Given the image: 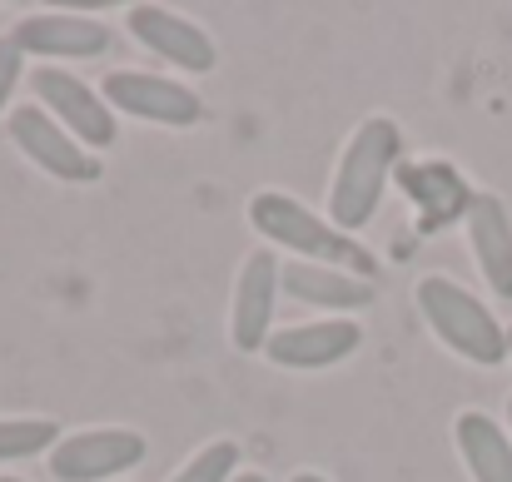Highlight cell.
<instances>
[{
  "label": "cell",
  "mask_w": 512,
  "mask_h": 482,
  "mask_svg": "<svg viewBox=\"0 0 512 482\" xmlns=\"http://www.w3.org/2000/svg\"><path fill=\"white\" fill-rule=\"evenodd\" d=\"M30 90H35L40 110H45L60 130H70L85 150H105V145H115V135H120L115 110H110V105H105L80 75L55 70V65H40V70L30 75Z\"/></svg>",
  "instance_id": "obj_4"
},
{
  "label": "cell",
  "mask_w": 512,
  "mask_h": 482,
  "mask_svg": "<svg viewBox=\"0 0 512 482\" xmlns=\"http://www.w3.org/2000/svg\"><path fill=\"white\" fill-rule=\"evenodd\" d=\"M468 244L473 259L498 299H512V219L498 194H473L468 199Z\"/></svg>",
  "instance_id": "obj_12"
},
{
  "label": "cell",
  "mask_w": 512,
  "mask_h": 482,
  "mask_svg": "<svg viewBox=\"0 0 512 482\" xmlns=\"http://www.w3.org/2000/svg\"><path fill=\"white\" fill-rule=\"evenodd\" d=\"M55 438H60V423H50V418H0V463L35 458V453L55 448Z\"/></svg>",
  "instance_id": "obj_15"
},
{
  "label": "cell",
  "mask_w": 512,
  "mask_h": 482,
  "mask_svg": "<svg viewBox=\"0 0 512 482\" xmlns=\"http://www.w3.org/2000/svg\"><path fill=\"white\" fill-rule=\"evenodd\" d=\"M105 105L135 120H150V125H170V130H189L204 120V105L194 90L160 80V75H140V70H115L105 80Z\"/></svg>",
  "instance_id": "obj_7"
},
{
  "label": "cell",
  "mask_w": 512,
  "mask_h": 482,
  "mask_svg": "<svg viewBox=\"0 0 512 482\" xmlns=\"http://www.w3.org/2000/svg\"><path fill=\"white\" fill-rule=\"evenodd\" d=\"M508 423H512V398H508Z\"/></svg>",
  "instance_id": "obj_21"
},
{
  "label": "cell",
  "mask_w": 512,
  "mask_h": 482,
  "mask_svg": "<svg viewBox=\"0 0 512 482\" xmlns=\"http://www.w3.org/2000/svg\"><path fill=\"white\" fill-rule=\"evenodd\" d=\"M508 358H512V328H508Z\"/></svg>",
  "instance_id": "obj_20"
},
{
  "label": "cell",
  "mask_w": 512,
  "mask_h": 482,
  "mask_svg": "<svg viewBox=\"0 0 512 482\" xmlns=\"http://www.w3.org/2000/svg\"><path fill=\"white\" fill-rule=\"evenodd\" d=\"M453 438H458V453H463L473 482H512V438L488 413H478V408L458 413Z\"/></svg>",
  "instance_id": "obj_14"
},
{
  "label": "cell",
  "mask_w": 512,
  "mask_h": 482,
  "mask_svg": "<svg viewBox=\"0 0 512 482\" xmlns=\"http://www.w3.org/2000/svg\"><path fill=\"white\" fill-rule=\"evenodd\" d=\"M10 140L20 145V155L30 164H40L45 174L65 179V184H95L105 174V164L95 160L70 130H60L40 105H20L10 110Z\"/></svg>",
  "instance_id": "obj_5"
},
{
  "label": "cell",
  "mask_w": 512,
  "mask_h": 482,
  "mask_svg": "<svg viewBox=\"0 0 512 482\" xmlns=\"http://www.w3.org/2000/svg\"><path fill=\"white\" fill-rule=\"evenodd\" d=\"M125 25H130V35L150 50V55H160V60H170L179 70H194V75H204V70H214V40L194 25V20H184V15H174L165 5H130V15H125Z\"/></svg>",
  "instance_id": "obj_9"
},
{
  "label": "cell",
  "mask_w": 512,
  "mask_h": 482,
  "mask_svg": "<svg viewBox=\"0 0 512 482\" xmlns=\"http://www.w3.org/2000/svg\"><path fill=\"white\" fill-rule=\"evenodd\" d=\"M294 482H329V478H319V473H299Z\"/></svg>",
  "instance_id": "obj_19"
},
{
  "label": "cell",
  "mask_w": 512,
  "mask_h": 482,
  "mask_svg": "<svg viewBox=\"0 0 512 482\" xmlns=\"http://www.w3.org/2000/svg\"><path fill=\"white\" fill-rule=\"evenodd\" d=\"M150 453V443L130 428H95V433H75L65 443L50 448V473L60 482H105L115 473L140 468Z\"/></svg>",
  "instance_id": "obj_6"
},
{
  "label": "cell",
  "mask_w": 512,
  "mask_h": 482,
  "mask_svg": "<svg viewBox=\"0 0 512 482\" xmlns=\"http://www.w3.org/2000/svg\"><path fill=\"white\" fill-rule=\"evenodd\" d=\"M279 284L294 304H309V309H368L373 304V284L339 274V269H324V264H279Z\"/></svg>",
  "instance_id": "obj_13"
},
{
  "label": "cell",
  "mask_w": 512,
  "mask_h": 482,
  "mask_svg": "<svg viewBox=\"0 0 512 482\" xmlns=\"http://www.w3.org/2000/svg\"><path fill=\"white\" fill-rule=\"evenodd\" d=\"M249 224H254L264 239L294 249L304 264L339 269V274H353V279H363V284L378 279V259H373L363 244H353L343 229L324 224L319 214H309V209H304L299 199H289V194H274V189L254 194V199H249Z\"/></svg>",
  "instance_id": "obj_1"
},
{
  "label": "cell",
  "mask_w": 512,
  "mask_h": 482,
  "mask_svg": "<svg viewBox=\"0 0 512 482\" xmlns=\"http://www.w3.org/2000/svg\"><path fill=\"white\" fill-rule=\"evenodd\" d=\"M418 309L428 328L468 363L478 368H498L508 358V328L488 314V304H478L463 284L443 279V274H428L418 279Z\"/></svg>",
  "instance_id": "obj_3"
},
{
  "label": "cell",
  "mask_w": 512,
  "mask_h": 482,
  "mask_svg": "<svg viewBox=\"0 0 512 482\" xmlns=\"http://www.w3.org/2000/svg\"><path fill=\"white\" fill-rule=\"evenodd\" d=\"M358 343H363V333H358L353 319H324V323H299V328L269 333L264 353L279 368H334Z\"/></svg>",
  "instance_id": "obj_11"
},
{
  "label": "cell",
  "mask_w": 512,
  "mask_h": 482,
  "mask_svg": "<svg viewBox=\"0 0 512 482\" xmlns=\"http://www.w3.org/2000/svg\"><path fill=\"white\" fill-rule=\"evenodd\" d=\"M10 40L20 55L40 60H90L115 45L110 25L95 15H25L20 25H10Z\"/></svg>",
  "instance_id": "obj_8"
},
{
  "label": "cell",
  "mask_w": 512,
  "mask_h": 482,
  "mask_svg": "<svg viewBox=\"0 0 512 482\" xmlns=\"http://www.w3.org/2000/svg\"><path fill=\"white\" fill-rule=\"evenodd\" d=\"M20 50H15V40L10 35H0V110L10 105V95H15V80H20Z\"/></svg>",
  "instance_id": "obj_17"
},
{
  "label": "cell",
  "mask_w": 512,
  "mask_h": 482,
  "mask_svg": "<svg viewBox=\"0 0 512 482\" xmlns=\"http://www.w3.org/2000/svg\"><path fill=\"white\" fill-rule=\"evenodd\" d=\"M274 299H279V259L269 249L244 254V269L234 284V323H229V338L239 353H264L269 323H274Z\"/></svg>",
  "instance_id": "obj_10"
},
{
  "label": "cell",
  "mask_w": 512,
  "mask_h": 482,
  "mask_svg": "<svg viewBox=\"0 0 512 482\" xmlns=\"http://www.w3.org/2000/svg\"><path fill=\"white\" fill-rule=\"evenodd\" d=\"M403 160V135L393 120H363L348 140L334 174V189H329V219L334 229H363L373 214H378V199H383V184H388V169Z\"/></svg>",
  "instance_id": "obj_2"
},
{
  "label": "cell",
  "mask_w": 512,
  "mask_h": 482,
  "mask_svg": "<svg viewBox=\"0 0 512 482\" xmlns=\"http://www.w3.org/2000/svg\"><path fill=\"white\" fill-rule=\"evenodd\" d=\"M0 482H20V478H0Z\"/></svg>",
  "instance_id": "obj_22"
},
{
  "label": "cell",
  "mask_w": 512,
  "mask_h": 482,
  "mask_svg": "<svg viewBox=\"0 0 512 482\" xmlns=\"http://www.w3.org/2000/svg\"><path fill=\"white\" fill-rule=\"evenodd\" d=\"M234 482H269V478H264V473H239Z\"/></svg>",
  "instance_id": "obj_18"
},
{
  "label": "cell",
  "mask_w": 512,
  "mask_h": 482,
  "mask_svg": "<svg viewBox=\"0 0 512 482\" xmlns=\"http://www.w3.org/2000/svg\"><path fill=\"white\" fill-rule=\"evenodd\" d=\"M234 463H239V448H234V443H209V448L194 453V458L179 468V478H170V482H234Z\"/></svg>",
  "instance_id": "obj_16"
}]
</instances>
